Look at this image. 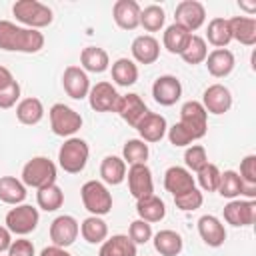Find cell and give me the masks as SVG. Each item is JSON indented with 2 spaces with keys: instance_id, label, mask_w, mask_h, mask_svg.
Listing matches in <instances>:
<instances>
[{
  "instance_id": "1",
  "label": "cell",
  "mask_w": 256,
  "mask_h": 256,
  "mask_svg": "<svg viewBox=\"0 0 256 256\" xmlns=\"http://www.w3.org/2000/svg\"><path fill=\"white\" fill-rule=\"evenodd\" d=\"M44 48V34L40 30L18 26L10 20H0V50L34 54Z\"/></svg>"
},
{
  "instance_id": "2",
  "label": "cell",
  "mask_w": 256,
  "mask_h": 256,
  "mask_svg": "<svg viewBox=\"0 0 256 256\" xmlns=\"http://www.w3.org/2000/svg\"><path fill=\"white\" fill-rule=\"evenodd\" d=\"M12 14L20 24H24V28H32V30L46 28L54 20L52 8L38 0H18L12 6Z\"/></svg>"
},
{
  "instance_id": "3",
  "label": "cell",
  "mask_w": 256,
  "mask_h": 256,
  "mask_svg": "<svg viewBox=\"0 0 256 256\" xmlns=\"http://www.w3.org/2000/svg\"><path fill=\"white\" fill-rule=\"evenodd\" d=\"M90 148L82 138H68L58 150V164L68 174H78L86 168Z\"/></svg>"
},
{
  "instance_id": "4",
  "label": "cell",
  "mask_w": 256,
  "mask_h": 256,
  "mask_svg": "<svg viewBox=\"0 0 256 256\" xmlns=\"http://www.w3.org/2000/svg\"><path fill=\"white\" fill-rule=\"evenodd\" d=\"M56 182V164L46 156H34L22 168V184L30 188H44Z\"/></svg>"
},
{
  "instance_id": "5",
  "label": "cell",
  "mask_w": 256,
  "mask_h": 256,
  "mask_svg": "<svg viewBox=\"0 0 256 256\" xmlns=\"http://www.w3.org/2000/svg\"><path fill=\"white\" fill-rule=\"evenodd\" d=\"M82 204L92 216H104L112 210V194L106 188V184L98 180H88L80 188Z\"/></svg>"
},
{
  "instance_id": "6",
  "label": "cell",
  "mask_w": 256,
  "mask_h": 256,
  "mask_svg": "<svg viewBox=\"0 0 256 256\" xmlns=\"http://www.w3.org/2000/svg\"><path fill=\"white\" fill-rule=\"evenodd\" d=\"M48 116H50V128L56 136L72 138V134H76L82 128V116L74 108H70L62 102H56L50 108Z\"/></svg>"
},
{
  "instance_id": "7",
  "label": "cell",
  "mask_w": 256,
  "mask_h": 256,
  "mask_svg": "<svg viewBox=\"0 0 256 256\" xmlns=\"http://www.w3.org/2000/svg\"><path fill=\"white\" fill-rule=\"evenodd\" d=\"M180 124L188 130L192 140H200L206 136L208 130V112L204 110L202 102L198 100H188L180 108Z\"/></svg>"
},
{
  "instance_id": "8",
  "label": "cell",
  "mask_w": 256,
  "mask_h": 256,
  "mask_svg": "<svg viewBox=\"0 0 256 256\" xmlns=\"http://www.w3.org/2000/svg\"><path fill=\"white\" fill-rule=\"evenodd\" d=\"M38 220H40V214H38V210L34 206H30V204H18L12 210H8L4 224H6V228L12 234L26 236V234H30V232L36 230Z\"/></svg>"
},
{
  "instance_id": "9",
  "label": "cell",
  "mask_w": 256,
  "mask_h": 256,
  "mask_svg": "<svg viewBox=\"0 0 256 256\" xmlns=\"http://www.w3.org/2000/svg\"><path fill=\"white\" fill-rule=\"evenodd\" d=\"M78 234H80V224L70 214L56 216L52 220V224H50V240H52L54 246L68 248V246H72L76 242Z\"/></svg>"
},
{
  "instance_id": "10",
  "label": "cell",
  "mask_w": 256,
  "mask_h": 256,
  "mask_svg": "<svg viewBox=\"0 0 256 256\" xmlns=\"http://www.w3.org/2000/svg\"><path fill=\"white\" fill-rule=\"evenodd\" d=\"M88 102H90V108L96 112H116L120 94L110 82H98L90 88Z\"/></svg>"
},
{
  "instance_id": "11",
  "label": "cell",
  "mask_w": 256,
  "mask_h": 256,
  "mask_svg": "<svg viewBox=\"0 0 256 256\" xmlns=\"http://www.w3.org/2000/svg\"><path fill=\"white\" fill-rule=\"evenodd\" d=\"M174 18H176V24H182L186 30L194 32V30H198L204 24V20H206V8L198 0H182L176 6Z\"/></svg>"
},
{
  "instance_id": "12",
  "label": "cell",
  "mask_w": 256,
  "mask_h": 256,
  "mask_svg": "<svg viewBox=\"0 0 256 256\" xmlns=\"http://www.w3.org/2000/svg\"><path fill=\"white\" fill-rule=\"evenodd\" d=\"M152 96L160 106H174L182 96V84L172 74L158 76L152 84Z\"/></svg>"
},
{
  "instance_id": "13",
  "label": "cell",
  "mask_w": 256,
  "mask_h": 256,
  "mask_svg": "<svg viewBox=\"0 0 256 256\" xmlns=\"http://www.w3.org/2000/svg\"><path fill=\"white\" fill-rule=\"evenodd\" d=\"M128 190L130 194L140 200L154 194V182H152V170L146 164H136L128 168Z\"/></svg>"
},
{
  "instance_id": "14",
  "label": "cell",
  "mask_w": 256,
  "mask_h": 256,
  "mask_svg": "<svg viewBox=\"0 0 256 256\" xmlns=\"http://www.w3.org/2000/svg\"><path fill=\"white\" fill-rule=\"evenodd\" d=\"M224 220L232 226H252L256 220V202L254 200H230L224 206Z\"/></svg>"
},
{
  "instance_id": "15",
  "label": "cell",
  "mask_w": 256,
  "mask_h": 256,
  "mask_svg": "<svg viewBox=\"0 0 256 256\" xmlns=\"http://www.w3.org/2000/svg\"><path fill=\"white\" fill-rule=\"evenodd\" d=\"M116 112L120 114V118H122L126 124H130L132 128H136V126L142 122V118H144L150 110H148V106L144 104V100H142L138 94L130 92V94L120 96V102H118Z\"/></svg>"
},
{
  "instance_id": "16",
  "label": "cell",
  "mask_w": 256,
  "mask_h": 256,
  "mask_svg": "<svg viewBox=\"0 0 256 256\" xmlns=\"http://www.w3.org/2000/svg\"><path fill=\"white\" fill-rule=\"evenodd\" d=\"M62 86H64L66 94L70 98H74V100H82L90 92L88 74L80 66H68L64 70V74H62Z\"/></svg>"
},
{
  "instance_id": "17",
  "label": "cell",
  "mask_w": 256,
  "mask_h": 256,
  "mask_svg": "<svg viewBox=\"0 0 256 256\" xmlns=\"http://www.w3.org/2000/svg\"><path fill=\"white\" fill-rule=\"evenodd\" d=\"M202 106L210 114H224L232 108V94L224 84H212L202 94Z\"/></svg>"
},
{
  "instance_id": "18",
  "label": "cell",
  "mask_w": 256,
  "mask_h": 256,
  "mask_svg": "<svg viewBox=\"0 0 256 256\" xmlns=\"http://www.w3.org/2000/svg\"><path fill=\"white\" fill-rule=\"evenodd\" d=\"M140 4L136 0H118L112 8V16L118 28L122 30H134L140 26Z\"/></svg>"
},
{
  "instance_id": "19",
  "label": "cell",
  "mask_w": 256,
  "mask_h": 256,
  "mask_svg": "<svg viewBox=\"0 0 256 256\" xmlns=\"http://www.w3.org/2000/svg\"><path fill=\"white\" fill-rule=\"evenodd\" d=\"M164 188H166L172 196L184 194V192L196 188L194 176H192L190 170H186V168H182V166H170V168L164 172Z\"/></svg>"
},
{
  "instance_id": "20",
  "label": "cell",
  "mask_w": 256,
  "mask_h": 256,
  "mask_svg": "<svg viewBox=\"0 0 256 256\" xmlns=\"http://www.w3.org/2000/svg\"><path fill=\"white\" fill-rule=\"evenodd\" d=\"M198 234L204 240V244H208L212 248L222 246L224 240H226L224 224L216 216H212V214H204V216L198 218Z\"/></svg>"
},
{
  "instance_id": "21",
  "label": "cell",
  "mask_w": 256,
  "mask_h": 256,
  "mask_svg": "<svg viewBox=\"0 0 256 256\" xmlns=\"http://www.w3.org/2000/svg\"><path fill=\"white\" fill-rule=\"evenodd\" d=\"M138 134H140V140L144 142H160L168 130V124H166V118L162 114H156V112H148L142 122L136 126Z\"/></svg>"
},
{
  "instance_id": "22",
  "label": "cell",
  "mask_w": 256,
  "mask_h": 256,
  "mask_svg": "<svg viewBox=\"0 0 256 256\" xmlns=\"http://www.w3.org/2000/svg\"><path fill=\"white\" fill-rule=\"evenodd\" d=\"M206 68L214 78H226L232 70H234V54L228 48H214L208 56H206Z\"/></svg>"
},
{
  "instance_id": "23",
  "label": "cell",
  "mask_w": 256,
  "mask_h": 256,
  "mask_svg": "<svg viewBox=\"0 0 256 256\" xmlns=\"http://www.w3.org/2000/svg\"><path fill=\"white\" fill-rule=\"evenodd\" d=\"M132 56L136 62L140 64H154L160 56V44L154 36L150 34H142L136 36L132 42Z\"/></svg>"
},
{
  "instance_id": "24",
  "label": "cell",
  "mask_w": 256,
  "mask_h": 256,
  "mask_svg": "<svg viewBox=\"0 0 256 256\" xmlns=\"http://www.w3.org/2000/svg\"><path fill=\"white\" fill-rule=\"evenodd\" d=\"M230 24V34L232 40L244 44V46H254L256 44V20L250 16H234L228 20Z\"/></svg>"
},
{
  "instance_id": "25",
  "label": "cell",
  "mask_w": 256,
  "mask_h": 256,
  "mask_svg": "<svg viewBox=\"0 0 256 256\" xmlns=\"http://www.w3.org/2000/svg\"><path fill=\"white\" fill-rule=\"evenodd\" d=\"M80 64H82L84 72L100 74V72L108 70L110 58H108V52L104 48H100V46H86L80 52Z\"/></svg>"
},
{
  "instance_id": "26",
  "label": "cell",
  "mask_w": 256,
  "mask_h": 256,
  "mask_svg": "<svg viewBox=\"0 0 256 256\" xmlns=\"http://www.w3.org/2000/svg\"><path fill=\"white\" fill-rule=\"evenodd\" d=\"M98 256H136V244L128 234H114L102 242Z\"/></svg>"
},
{
  "instance_id": "27",
  "label": "cell",
  "mask_w": 256,
  "mask_h": 256,
  "mask_svg": "<svg viewBox=\"0 0 256 256\" xmlns=\"http://www.w3.org/2000/svg\"><path fill=\"white\" fill-rule=\"evenodd\" d=\"M136 212H138V218L152 224V222H160L164 216H166V204L158 198V196H146V198H140L136 200Z\"/></svg>"
},
{
  "instance_id": "28",
  "label": "cell",
  "mask_w": 256,
  "mask_h": 256,
  "mask_svg": "<svg viewBox=\"0 0 256 256\" xmlns=\"http://www.w3.org/2000/svg\"><path fill=\"white\" fill-rule=\"evenodd\" d=\"M192 32L186 30L182 24H170L166 30H164V36H162V42H164V48L170 52V54H182L188 40H190Z\"/></svg>"
},
{
  "instance_id": "29",
  "label": "cell",
  "mask_w": 256,
  "mask_h": 256,
  "mask_svg": "<svg viewBox=\"0 0 256 256\" xmlns=\"http://www.w3.org/2000/svg\"><path fill=\"white\" fill-rule=\"evenodd\" d=\"M184 240L174 230H160L154 234V248L160 256H178L182 252Z\"/></svg>"
},
{
  "instance_id": "30",
  "label": "cell",
  "mask_w": 256,
  "mask_h": 256,
  "mask_svg": "<svg viewBox=\"0 0 256 256\" xmlns=\"http://www.w3.org/2000/svg\"><path fill=\"white\" fill-rule=\"evenodd\" d=\"M16 118H18V122H22L26 126L38 124L44 118V104L38 98H34V96L24 98L16 106Z\"/></svg>"
},
{
  "instance_id": "31",
  "label": "cell",
  "mask_w": 256,
  "mask_h": 256,
  "mask_svg": "<svg viewBox=\"0 0 256 256\" xmlns=\"http://www.w3.org/2000/svg\"><path fill=\"white\" fill-rule=\"evenodd\" d=\"M100 176L102 182L110 186H118L126 178V162L120 156H106L100 164Z\"/></svg>"
},
{
  "instance_id": "32",
  "label": "cell",
  "mask_w": 256,
  "mask_h": 256,
  "mask_svg": "<svg viewBox=\"0 0 256 256\" xmlns=\"http://www.w3.org/2000/svg\"><path fill=\"white\" fill-rule=\"evenodd\" d=\"M24 198H26V186L22 184V180H18L14 176L0 178V200L4 204L18 206L24 202Z\"/></svg>"
},
{
  "instance_id": "33",
  "label": "cell",
  "mask_w": 256,
  "mask_h": 256,
  "mask_svg": "<svg viewBox=\"0 0 256 256\" xmlns=\"http://www.w3.org/2000/svg\"><path fill=\"white\" fill-rule=\"evenodd\" d=\"M80 234L88 244H100L108 238V224L100 216H88L80 224Z\"/></svg>"
},
{
  "instance_id": "34",
  "label": "cell",
  "mask_w": 256,
  "mask_h": 256,
  "mask_svg": "<svg viewBox=\"0 0 256 256\" xmlns=\"http://www.w3.org/2000/svg\"><path fill=\"white\" fill-rule=\"evenodd\" d=\"M112 80L118 86H132L138 80V66L130 58H118L112 64Z\"/></svg>"
},
{
  "instance_id": "35",
  "label": "cell",
  "mask_w": 256,
  "mask_h": 256,
  "mask_svg": "<svg viewBox=\"0 0 256 256\" xmlns=\"http://www.w3.org/2000/svg\"><path fill=\"white\" fill-rule=\"evenodd\" d=\"M36 202H38V206L42 208V210H46V212H54V210H58L62 204H64V192H62V188L54 182V184H48V186H44V188H38V192H36Z\"/></svg>"
},
{
  "instance_id": "36",
  "label": "cell",
  "mask_w": 256,
  "mask_h": 256,
  "mask_svg": "<svg viewBox=\"0 0 256 256\" xmlns=\"http://www.w3.org/2000/svg\"><path fill=\"white\" fill-rule=\"evenodd\" d=\"M206 36H208V42L216 48H224L230 44L232 40V34H230V24L226 18H212L208 22V28H206Z\"/></svg>"
},
{
  "instance_id": "37",
  "label": "cell",
  "mask_w": 256,
  "mask_h": 256,
  "mask_svg": "<svg viewBox=\"0 0 256 256\" xmlns=\"http://www.w3.org/2000/svg\"><path fill=\"white\" fill-rule=\"evenodd\" d=\"M148 154H150L148 144H146L144 140H140V138H130V140H126V144H124V148H122V160H124L126 164H130V166L146 164Z\"/></svg>"
},
{
  "instance_id": "38",
  "label": "cell",
  "mask_w": 256,
  "mask_h": 256,
  "mask_svg": "<svg viewBox=\"0 0 256 256\" xmlns=\"http://www.w3.org/2000/svg\"><path fill=\"white\" fill-rule=\"evenodd\" d=\"M242 178L238 176L236 170H224L220 172V182H218V194L222 198H228V200H234L238 196H242Z\"/></svg>"
},
{
  "instance_id": "39",
  "label": "cell",
  "mask_w": 256,
  "mask_h": 256,
  "mask_svg": "<svg viewBox=\"0 0 256 256\" xmlns=\"http://www.w3.org/2000/svg\"><path fill=\"white\" fill-rule=\"evenodd\" d=\"M180 56H182V60H184L186 64H190V66L204 62L206 56H208L206 40H204L202 36H198V34H192L190 40H188V44H186V48H184V52H182Z\"/></svg>"
},
{
  "instance_id": "40",
  "label": "cell",
  "mask_w": 256,
  "mask_h": 256,
  "mask_svg": "<svg viewBox=\"0 0 256 256\" xmlns=\"http://www.w3.org/2000/svg\"><path fill=\"white\" fill-rule=\"evenodd\" d=\"M164 20H166V14L158 4H150L140 12V26L146 32H158L164 26Z\"/></svg>"
},
{
  "instance_id": "41",
  "label": "cell",
  "mask_w": 256,
  "mask_h": 256,
  "mask_svg": "<svg viewBox=\"0 0 256 256\" xmlns=\"http://www.w3.org/2000/svg\"><path fill=\"white\" fill-rule=\"evenodd\" d=\"M198 184L204 192H216L218 190V182H220V168L216 164H206L202 170L196 172Z\"/></svg>"
},
{
  "instance_id": "42",
  "label": "cell",
  "mask_w": 256,
  "mask_h": 256,
  "mask_svg": "<svg viewBox=\"0 0 256 256\" xmlns=\"http://www.w3.org/2000/svg\"><path fill=\"white\" fill-rule=\"evenodd\" d=\"M184 162H186V170H192V172L202 170V168L208 164V156H206L204 146L194 144V146L186 148V152H184Z\"/></svg>"
},
{
  "instance_id": "43",
  "label": "cell",
  "mask_w": 256,
  "mask_h": 256,
  "mask_svg": "<svg viewBox=\"0 0 256 256\" xmlns=\"http://www.w3.org/2000/svg\"><path fill=\"white\" fill-rule=\"evenodd\" d=\"M202 202H204V196H202V192H200L198 188H192V190H188V192H184V194L174 196V204H176V208H180L182 212L198 210V208L202 206Z\"/></svg>"
},
{
  "instance_id": "44",
  "label": "cell",
  "mask_w": 256,
  "mask_h": 256,
  "mask_svg": "<svg viewBox=\"0 0 256 256\" xmlns=\"http://www.w3.org/2000/svg\"><path fill=\"white\" fill-rule=\"evenodd\" d=\"M128 238L134 242V244H146L150 238H152V226L144 220H134L130 222V228H128Z\"/></svg>"
},
{
  "instance_id": "45",
  "label": "cell",
  "mask_w": 256,
  "mask_h": 256,
  "mask_svg": "<svg viewBox=\"0 0 256 256\" xmlns=\"http://www.w3.org/2000/svg\"><path fill=\"white\" fill-rule=\"evenodd\" d=\"M238 176L242 178V184L246 186H256V156L248 154L242 162H240V172Z\"/></svg>"
},
{
  "instance_id": "46",
  "label": "cell",
  "mask_w": 256,
  "mask_h": 256,
  "mask_svg": "<svg viewBox=\"0 0 256 256\" xmlns=\"http://www.w3.org/2000/svg\"><path fill=\"white\" fill-rule=\"evenodd\" d=\"M166 134H168V140H170L172 146H188L190 142H194L192 136L188 134V130H186L180 122H176L174 126H170V128L166 130Z\"/></svg>"
},
{
  "instance_id": "47",
  "label": "cell",
  "mask_w": 256,
  "mask_h": 256,
  "mask_svg": "<svg viewBox=\"0 0 256 256\" xmlns=\"http://www.w3.org/2000/svg\"><path fill=\"white\" fill-rule=\"evenodd\" d=\"M18 98H20V84L14 80L10 86H6V88L0 90V110L12 108L18 102Z\"/></svg>"
},
{
  "instance_id": "48",
  "label": "cell",
  "mask_w": 256,
  "mask_h": 256,
  "mask_svg": "<svg viewBox=\"0 0 256 256\" xmlns=\"http://www.w3.org/2000/svg\"><path fill=\"white\" fill-rule=\"evenodd\" d=\"M8 256H34V244L26 238L12 240V244L8 248Z\"/></svg>"
},
{
  "instance_id": "49",
  "label": "cell",
  "mask_w": 256,
  "mask_h": 256,
  "mask_svg": "<svg viewBox=\"0 0 256 256\" xmlns=\"http://www.w3.org/2000/svg\"><path fill=\"white\" fill-rule=\"evenodd\" d=\"M12 244V232L6 226H0V252H8Z\"/></svg>"
},
{
  "instance_id": "50",
  "label": "cell",
  "mask_w": 256,
  "mask_h": 256,
  "mask_svg": "<svg viewBox=\"0 0 256 256\" xmlns=\"http://www.w3.org/2000/svg\"><path fill=\"white\" fill-rule=\"evenodd\" d=\"M40 256H72L66 248H60V246H46L42 252H40Z\"/></svg>"
},
{
  "instance_id": "51",
  "label": "cell",
  "mask_w": 256,
  "mask_h": 256,
  "mask_svg": "<svg viewBox=\"0 0 256 256\" xmlns=\"http://www.w3.org/2000/svg\"><path fill=\"white\" fill-rule=\"evenodd\" d=\"M12 82H14L12 72H10L6 66H0V90H2V88H6V86H10Z\"/></svg>"
},
{
  "instance_id": "52",
  "label": "cell",
  "mask_w": 256,
  "mask_h": 256,
  "mask_svg": "<svg viewBox=\"0 0 256 256\" xmlns=\"http://www.w3.org/2000/svg\"><path fill=\"white\" fill-rule=\"evenodd\" d=\"M238 6H240L242 10H246V12H250V14H252V12H256V4H248V2H242V0H240V2H238Z\"/></svg>"
}]
</instances>
